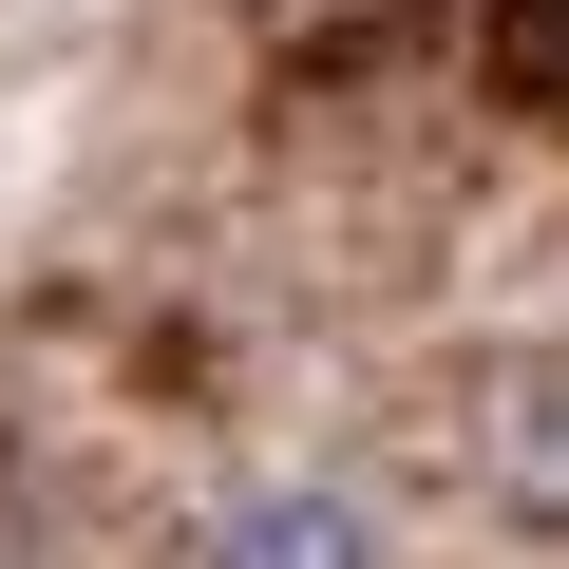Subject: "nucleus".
<instances>
[{"label":"nucleus","instance_id":"1","mask_svg":"<svg viewBox=\"0 0 569 569\" xmlns=\"http://www.w3.org/2000/svg\"><path fill=\"white\" fill-rule=\"evenodd\" d=\"M190 569H380V512H361L342 475H247V493L190 531Z\"/></svg>","mask_w":569,"mask_h":569}]
</instances>
